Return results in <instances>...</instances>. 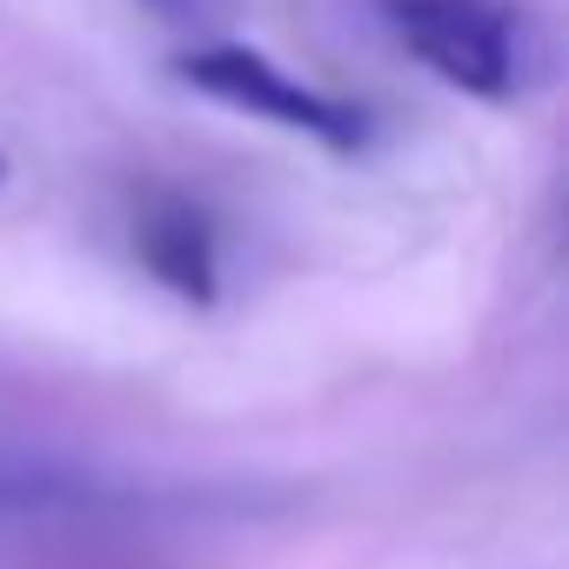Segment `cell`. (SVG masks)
<instances>
[{
  "label": "cell",
  "instance_id": "5",
  "mask_svg": "<svg viewBox=\"0 0 569 569\" xmlns=\"http://www.w3.org/2000/svg\"><path fill=\"white\" fill-rule=\"evenodd\" d=\"M0 181H8V161H0Z\"/></svg>",
  "mask_w": 569,
  "mask_h": 569
},
{
  "label": "cell",
  "instance_id": "2",
  "mask_svg": "<svg viewBox=\"0 0 569 569\" xmlns=\"http://www.w3.org/2000/svg\"><path fill=\"white\" fill-rule=\"evenodd\" d=\"M174 74L194 94H208V101H221L234 114L289 128V134L322 141L336 154H356L369 141V128H376L369 108H356V101H342V94H329L316 81H296L289 68H274L261 48H241V41H194V48L174 54Z\"/></svg>",
  "mask_w": 569,
  "mask_h": 569
},
{
  "label": "cell",
  "instance_id": "3",
  "mask_svg": "<svg viewBox=\"0 0 569 569\" xmlns=\"http://www.w3.org/2000/svg\"><path fill=\"white\" fill-rule=\"evenodd\" d=\"M134 254L181 302H214V228H208V214L194 201L154 194L134 214Z\"/></svg>",
  "mask_w": 569,
  "mask_h": 569
},
{
  "label": "cell",
  "instance_id": "1",
  "mask_svg": "<svg viewBox=\"0 0 569 569\" xmlns=\"http://www.w3.org/2000/svg\"><path fill=\"white\" fill-rule=\"evenodd\" d=\"M389 34L456 94L516 101L536 74V21L522 0H376Z\"/></svg>",
  "mask_w": 569,
  "mask_h": 569
},
{
  "label": "cell",
  "instance_id": "4",
  "mask_svg": "<svg viewBox=\"0 0 569 569\" xmlns=\"http://www.w3.org/2000/svg\"><path fill=\"white\" fill-rule=\"evenodd\" d=\"M141 8H148L154 21L181 28V34H214L221 14H228V0H141Z\"/></svg>",
  "mask_w": 569,
  "mask_h": 569
}]
</instances>
